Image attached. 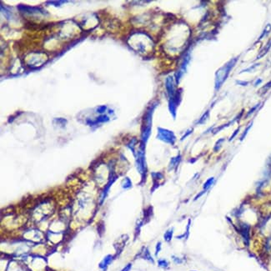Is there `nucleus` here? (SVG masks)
<instances>
[{
	"mask_svg": "<svg viewBox=\"0 0 271 271\" xmlns=\"http://www.w3.org/2000/svg\"><path fill=\"white\" fill-rule=\"evenodd\" d=\"M237 61V59H232L231 61H229L227 64L222 67L221 69H219V71L216 73V89H218L219 87L222 85V83L224 82V80L227 79L228 77L229 72L231 70V69L234 67V63Z\"/></svg>",
	"mask_w": 271,
	"mask_h": 271,
	"instance_id": "1",
	"label": "nucleus"
},
{
	"mask_svg": "<svg viewBox=\"0 0 271 271\" xmlns=\"http://www.w3.org/2000/svg\"><path fill=\"white\" fill-rule=\"evenodd\" d=\"M249 226L246 224H241L240 225V233L246 245H249Z\"/></svg>",
	"mask_w": 271,
	"mask_h": 271,
	"instance_id": "2",
	"label": "nucleus"
},
{
	"mask_svg": "<svg viewBox=\"0 0 271 271\" xmlns=\"http://www.w3.org/2000/svg\"><path fill=\"white\" fill-rule=\"evenodd\" d=\"M160 139H162L168 143L174 144L175 138H174V134L171 132H168L167 130H161L160 131Z\"/></svg>",
	"mask_w": 271,
	"mask_h": 271,
	"instance_id": "3",
	"label": "nucleus"
},
{
	"mask_svg": "<svg viewBox=\"0 0 271 271\" xmlns=\"http://www.w3.org/2000/svg\"><path fill=\"white\" fill-rule=\"evenodd\" d=\"M264 249H265V251L267 254H271V238H268L266 240L265 243V245H264Z\"/></svg>",
	"mask_w": 271,
	"mask_h": 271,
	"instance_id": "4",
	"label": "nucleus"
},
{
	"mask_svg": "<svg viewBox=\"0 0 271 271\" xmlns=\"http://www.w3.org/2000/svg\"><path fill=\"white\" fill-rule=\"evenodd\" d=\"M214 181V177L209 178L208 180H206V182L204 183V191H207L208 188L211 187V185L213 184Z\"/></svg>",
	"mask_w": 271,
	"mask_h": 271,
	"instance_id": "5",
	"label": "nucleus"
},
{
	"mask_svg": "<svg viewBox=\"0 0 271 271\" xmlns=\"http://www.w3.org/2000/svg\"><path fill=\"white\" fill-rule=\"evenodd\" d=\"M224 139H220V140H219L217 141L216 144H215V145H214V152H218L220 150V148H221V145H222V143L224 142Z\"/></svg>",
	"mask_w": 271,
	"mask_h": 271,
	"instance_id": "6",
	"label": "nucleus"
},
{
	"mask_svg": "<svg viewBox=\"0 0 271 271\" xmlns=\"http://www.w3.org/2000/svg\"><path fill=\"white\" fill-rule=\"evenodd\" d=\"M208 115H209V112L207 111L205 114H204V116H203V117L201 118L200 120H199V123H205L206 121H207V119H208Z\"/></svg>",
	"mask_w": 271,
	"mask_h": 271,
	"instance_id": "7",
	"label": "nucleus"
},
{
	"mask_svg": "<svg viewBox=\"0 0 271 271\" xmlns=\"http://www.w3.org/2000/svg\"><path fill=\"white\" fill-rule=\"evenodd\" d=\"M172 234H173V229L171 230H168L164 234V239H165L166 241H170L171 240V238H172Z\"/></svg>",
	"mask_w": 271,
	"mask_h": 271,
	"instance_id": "8",
	"label": "nucleus"
},
{
	"mask_svg": "<svg viewBox=\"0 0 271 271\" xmlns=\"http://www.w3.org/2000/svg\"><path fill=\"white\" fill-rule=\"evenodd\" d=\"M159 265H160V267H164V268H166V267H167V266L168 265V262L166 261V260H159Z\"/></svg>",
	"mask_w": 271,
	"mask_h": 271,
	"instance_id": "9",
	"label": "nucleus"
},
{
	"mask_svg": "<svg viewBox=\"0 0 271 271\" xmlns=\"http://www.w3.org/2000/svg\"><path fill=\"white\" fill-rule=\"evenodd\" d=\"M270 87H271V82L269 83H267V85H265V87H263V89H261V91H262V90H265V92H266V90L268 89H269Z\"/></svg>",
	"mask_w": 271,
	"mask_h": 271,
	"instance_id": "10",
	"label": "nucleus"
},
{
	"mask_svg": "<svg viewBox=\"0 0 271 271\" xmlns=\"http://www.w3.org/2000/svg\"><path fill=\"white\" fill-rule=\"evenodd\" d=\"M160 247H161V243H158L157 247H156V254L159 253V251L160 250Z\"/></svg>",
	"mask_w": 271,
	"mask_h": 271,
	"instance_id": "11",
	"label": "nucleus"
},
{
	"mask_svg": "<svg viewBox=\"0 0 271 271\" xmlns=\"http://www.w3.org/2000/svg\"><path fill=\"white\" fill-rule=\"evenodd\" d=\"M130 268H131V265H128L127 267H125V268H124V269H123V271H128L129 269H130Z\"/></svg>",
	"mask_w": 271,
	"mask_h": 271,
	"instance_id": "12",
	"label": "nucleus"
},
{
	"mask_svg": "<svg viewBox=\"0 0 271 271\" xmlns=\"http://www.w3.org/2000/svg\"></svg>",
	"mask_w": 271,
	"mask_h": 271,
	"instance_id": "13",
	"label": "nucleus"
}]
</instances>
